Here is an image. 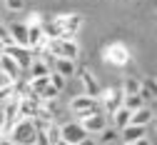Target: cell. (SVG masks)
I'll list each match as a JSON object with an SVG mask.
<instances>
[{
  "label": "cell",
  "instance_id": "1",
  "mask_svg": "<svg viewBox=\"0 0 157 145\" xmlns=\"http://www.w3.org/2000/svg\"><path fill=\"white\" fill-rule=\"evenodd\" d=\"M43 55L77 60V55H80V43H77L75 38H48L45 48H43Z\"/></svg>",
  "mask_w": 157,
  "mask_h": 145
},
{
  "label": "cell",
  "instance_id": "2",
  "mask_svg": "<svg viewBox=\"0 0 157 145\" xmlns=\"http://www.w3.org/2000/svg\"><path fill=\"white\" fill-rule=\"evenodd\" d=\"M8 138L15 143V145H35V138H37V128H35V120L30 118H17L10 130H8Z\"/></svg>",
  "mask_w": 157,
  "mask_h": 145
},
{
  "label": "cell",
  "instance_id": "3",
  "mask_svg": "<svg viewBox=\"0 0 157 145\" xmlns=\"http://www.w3.org/2000/svg\"><path fill=\"white\" fill-rule=\"evenodd\" d=\"M102 55H105V60L110 65H115V68H125L127 63H130V48L125 45V43H110V45H105V50H102Z\"/></svg>",
  "mask_w": 157,
  "mask_h": 145
},
{
  "label": "cell",
  "instance_id": "4",
  "mask_svg": "<svg viewBox=\"0 0 157 145\" xmlns=\"http://www.w3.org/2000/svg\"><path fill=\"white\" fill-rule=\"evenodd\" d=\"M95 110H102L100 98H92V95L85 93V95H77V98L70 100V113L77 115V118H82V115H87V113H95Z\"/></svg>",
  "mask_w": 157,
  "mask_h": 145
},
{
  "label": "cell",
  "instance_id": "5",
  "mask_svg": "<svg viewBox=\"0 0 157 145\" xmlns=\"http://www.w3.org/2000/svg\"><path fill=\"white\" fill-rule=\"evenodd\" d=\"M57 25H60V38H75L82 30V15L80 13H70V15H55Z\"/></svg>",
  "mask_w": 157,
  "mask_h": 145
},
{
  "label": "cell",
  "instance_id": "6",
  "mask_svg": "<svg viewBox=\"0 0 157 145\" xmlns=\"http://www.w3.org/2000/svg\"><path fill=\"white\" fill-rule=\"evenodd\" d=\"M3 53H5V55H10L23 73H25V70H28V65L33 63V50H30V48H25V45L8 43V45H3Z\"/></svg>",
  "mask_w": 157,
  "mask_h": 145
},
{
  "label": "cell",
  "instance_id": "7",
  "mask_svg": "<svg viewBox=\"0 0 157 145\" xmlns=\"http://www.w3.org/2000/svg\"><path fill=\"white\" fill-rule=\"evenodd\" d=\"M90 133L82 128V123L80 120H72V123H65V125H60V138L70 145H77L80 140H85Z\"/></svg>",
  "mask_w": 157,
  "mask_h": 145
},
{
  "label": "cell",
  "instance_id": "8",
  "mask_svg": "<svg viewBox=\"0 0 157 145\" xmlns=\"http://www.w3.org/2000/svg\"><path fill=\"white\" fill-rule=\"evenodd\" d=\"M122 98H125V93H122V88H107V90H102L100 93V103H102V110L110 115L115 108H120L122 105Z\"/></svg>",
  "mask_w": 157,
  "mask_h": 145
},
{
  "label": "cell",
  "instance_id": "9",
  "mask_svg": "<svg viewBox=\"0 0 157 145\" xmlns=\"http://www.w3.org/2000/svg\"><path fill=\"white\" fill-rule=\"evenodd\" d=\"M80 123H82V128H85L87 133H100V130L107 125V113H105V110L87 113V115L80 118Z\"/></svg>",
  "mask_w": 157,
  "mask_h": 145
},
{
  "label": "cell",
  "instance_id": "10",
  "mask_svg": "<svg viewBox=\"0 0 157 145\" xmlns=\"http://www.w3.org/2000/svg\"><path fill=\"white\" fill-rule=\"evenodd\" d=\"M28 25V48L30 50H43L45 48V33H43V23H25Z\"/></svg>",
  "mask_w": 157,
  "mask_h": 145
},
{
  "label": "cell",
  "instance_id": "11",
  "mask_svg": "<svg viewBox=\"0 0 157 145\" xmlns=\"http://www.w3.org/2000/svg\"><path fill=\"white\" fill-rule=\"evenodd\" d=\"M52 70L70 80L77 73V65H75V60H70V58H52Z\"/></svg>",
  "mask_w": 157,
  "mask_h": 145
},
{
  "label": "cell",
  "instance_id": "12",
  "mask_svg": "<svg viewBox=\"0 0 157 145\" xmlns=\"http://www.w3.org/2000/svg\"><path fill=\"white\" fill-rule=\"evenodd\" d=\"M8 35H10V40L15 45H25L28 48V25L25 23H10Z\"/></svg>",
  "mask_w": 157,
  "mask_h": 145
},
{
  "label": "cell",
  "instance_id": "13",
  "mask_svg": "<svg viewBox=\"0 0 157 145\" xmlns=\"http://www.w3.org/2000/svg\"><path fill=\"white\" fill-rule=\"evenodd\" d=\"M80 80H82V85H85V93L92 95V98H100L102 88H100V83L95 80V75L90 70H80Z\"/></svg>",
  "mask_w": 157,
  "mask_h": 145
},
{
  "label": "cell",
  "instance_id": "14",
  "mask_svg": "<svg viewBox=\"0 0 157 145\" xmlns=\"http://www.w3.org/2000/svg\"><path fill=\"white\" fill-rule=\"evenodd\" d=\"M0 70H3V73H5L10 80H17V78L23 75V70L17 68V63H15V60H13L10 55H5V53L0 55Z\"/></svg>",
  "mask_w": 157,
  "mask_h": 145
},
{
  "label": "cell",
  "instance_id": "15",
  "mask_svg": "<svg viewBox=\"0 0 157 145\" xmlns=\"http://www.w3.org/2000/svg\"><path fill=\"white\" fill-rule=\"evenodd\" d=\"M120 133H122V140H125V143H135L137 138L147 135V125H135V123H127L125 128H120Z\"/></svg>",
  "mask_w": 157,
  "mask_h": 145
},
{
  "label": "cell",
  "instance_id": "16",
  "mask_svg": "<svg viewBox=\"0 0 157 145\" xmlns=\"http://www.w3.org/2000/svg\"><path fill=\"white\" fill-rule=\"evenodd\" d=\"M152 118H155L152 108L142 105V108L132 110V115H130V123H135V125H150V123H152Z\"/></svg>",
  "mask_w": 157,
  "mask_h": 145
},
{
  "label": "cell",
  "instance_id": "17",
  "mask_svg": "<svg viewBox=\"0 0 157 145\" xmlns=\"http://www.w3.org/2000/svg\"><path fill=\"white\" fill-rule=\"evenodd\" d=\"M130 115H132V110H127L125 105H120V108H115L112 113H110V118H112V128H125L127 123H130Z\"/></svg>",
  "mask_w": 157,
  "mask_h": 145
},
{
  "label": "cell",
  "instance_id": "18",
  "mask_svg": "<svg viewBox=\"0 0 157 145\" xmlns=\"http://www.w3.org/2000/svg\"><path fill=\"white\" fill-rule=\"evenodd\" d=\"M122 105H125L127 110H137V108L147 105V103L140 98V93H132V95H125V98H122Z\"/></svg>",
  "mask_w": 157,
  "mask_h": 145
},
{
  "label": "cell",
  "instance_id": "19",
  "mask_svg": "<svg viewBox=\"0 0 157 145\" xmlns=\"http://www.w3.org/2000/svg\"><path fill=\"white\" fill-rule=\"evenodd\" d=\"M48 80H50V85H52V88H57L60 93H63V90H65V85H67V78H63L60 73H55V70H50V73H48Z\"/></svg>",
  "mask_w": 157,
  "mask_h": 145
},
{
  "label": "cell",
  "instance_id": "20",
  "mask_svg": "<svg viewBox=\"0 0 157 145\" xmlns=\"http://www.w3.org/2000/svg\"><path fill=\"white\" fill-rule=\"evenodd\" d=\"M140 85H142V80H137V78H125V83H122V93H125V95H132V93L140 90Z\"/></svg>",
  "mask_w": 157,
  "mask_h": 145
},
{
  "label": "cell",
  "instance_id": "21",
  "mask_svg": "<svg viewBox=\"0 0 157 145\" xmlns=\"http://www.w3.org/2000/svg\"><path fill=\"white\" fill-rule=\"evenodd\" d=\"M117 133H120V130H117V128H102L100 130V143H105V145H110V143H115L117 140Z\"/></svg>",
  "mask_w": 157,
  "mask_h": 145
},
{
  "label": "cell",
  "instance_id": "22",
  "mask_svg": "<svg viewBox=\"0 0 157 145\" xmlns=\"http://www.w3.org/2000/svg\"><path fill=\"white\" fill-rule=\"evenodd\" d=\"M25 3L28 0H5V8L10 13H20V10H25Z\"/></svg>",
  "mask_w": 157,
  "mask_h": 145
},
{
  "label": "cell",
  "instance_id": "23",
  "mask_svg": "<svg viewBox=\"0 0 157 145\" xmlns=\"http://www.w3.org/2000/svg\"><path fill=\"white\" fill-rule=\"evenodd\" d=\"M132 145H152V140H150L147 135H142V138H137V140H135Z\"/></svg>",
  "mask_w": 157,
  "mask_h": 145
},
{
  "label": "cell",
  "instance_id": "24",
  "mask_svg": "<svg viewBox=\"0 0 157 145\" xmlns=\"http://www.w3.org/2000/svg\"><path fill=\"white\" fill-rule=\"evenodd\" d=\"M0 145H15L10 138H5V135H0Z\"/></svg>",
  "mask_w": 157,
  "mask_h": 145
},
{
  "label": "cell",
  "instance_id": "25",
  "mask_svg": "<svg viewBox=\"0 0 157 145\" xmlns=\"http://www.w3.org/2000/svg\"><path fill=\"white\" fill-rule=\"evenodd\" d=\"M77 145H97V143H95V140H90V138H85V140H80Z\"/></svg>",
  "mask_w": 157,
  "mask_h": 145
},
{
  "label": "cell",
  "instance_id": "26",
  "mask_svg": "<svg viewBox=\"0 0 157 145\" xmlns=\"http://www.w3.org/2000/svg\"><path fill=\"white\" fill-rule=\"evenodd\" d=\"M3 125H5V118H3V110H0V133H3Z\"/></svg>",
  "mask_w": 157,
  "mask_h": 145
},
{
  "label": "cell",
  "instance_id": "27",
  "mask_svg": "<svg viewBox=\"0 0 157 145\" xmlns=\"http://www.w3.org/2000/svg\"><path fill=\"white\" fill-rule=\"evenodd\" d=\"M55 145H70V143H65V140H63V138H60V140H57V143H55Z\"/></svg>",
  "mask_w": 157,
  "mask_h": 145
},
{
  "label": "cell",
  "instance_id": "28",
  "mask_svg": "<svg viewBox=\"0 0 157 145\" xmlns=\"http://www.w3.org/2000/svg\"><path fill=\"white\" fill-rule=\"evenodd\" d=\"M0 55H3V45H0Z\"/></svg>",
  "mask_w": 157,
  "mask_h": 145
},
{
  "label": "cell",
  "instance_id": "29",
  "mask_svg": "<svg viewBox=\"0 0 157 145\" xmlns=\"http://www.w3.org/2000/svg\"><path fill=\"white\" fill-rule=\"evenodd\" d=\"M122 145H132V143H122Z\"/></svg>",
  "mask_w": 157,
  "mask_h": 145
}]
</instances>
